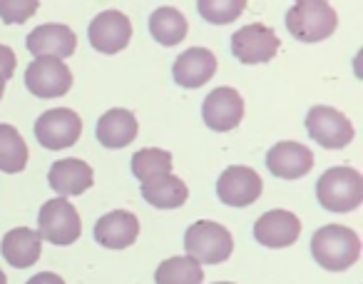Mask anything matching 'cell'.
<instances>
[{
	"mask_svg": "<svg viewBox=\"0 0 363 284\" xmlns=\"http://www.w3.org/2000/svg\"><path fill=\"white\" fill-rule=\"evenodd\" d=\"M140 234V219L127 209H115L97 219L95 239L107 249H125Z\"/></svg>",
	"mask_w": 363,
	"mask_h": 284,
	"instance_id": "e0dca14e",
	"label": "cell"
},
{
	"mask_svg": "<svg viewBox=\"0 0 363 284\" xmlns=\"http://www.w3.org/2000/svg\"><path fill=\"white\" fill-rule=\"evenodd\" d=\"M279 38L272 28L262 26V23H252V26L239 28L232 36V55L244 65H259V62H269L279 53Z\"/></svg>",
	"mask_w": 363,
	"mask_h": 284,
	"instance_id": "9c48e42d",
	"label": "cell"
},
{
	"mask_svg": "<svg viewBox=\"0 0 363 284\" xmlns=\"http://www.w3.org/2000/svg\"><path fill=\"white\" fill-rule=\"evenodd\" d=\"M82 135V120L70 107H55L38 117L35 137L43 148L48 150H65L72 148Z\"/></svg>",
	"mask_w": 363,
	"mask_h": 284,
	"instance_id": "52a82bcc",
	"label": "cell"
},
{
	"mask_svg": "<svg viewBox=\"0 0 363 284\" xmlns=\"http://www.w3.org/2000/svg\"><path fill=\"white\" fill-rule=\"evenodd\" d=\"M316 197L328 212H353L363 202V175L353 168H331L318 178Z\"/></svg>",
	"mask_w": 363,
	"mask_h": 284,
	"instance_id": "7a4b0ae2",
	"label": "cell"
},
{
	"mask_svg": "<svg viewBox=\"0 0 363 284\" xmlns=\"http://www.w3.org/2000/svg\"><path fill=\"white\" fill-rule=\"evenodd\" d=\"M189 23L177 8H157L150 16V36L155 38L160 45H177L187 38Z\"/></svg>",
	"mask_w": 363,
	"mask_h": 284,
	"instance_id": "7402d4cb",
	"label": "cell"
},
{
	"mask_svg": "<svg viewBox=\"0 0 363 284\" xmlns=\"http://www.w3.org/2000/svg\"><path fill=\"white\" fill-rule=\"evenodd\" d=\"M26 284H65V279L55 272H40V274H35V277L28 279Z\"/></svg>",
	"mask_w": 363,
	"mask_h": 284,
	"instance_id": "f1b7e54d",
	"label": "cell"
},
{
	"mask_svg": "<svg viewBox=\"0 0 363 284\" xmlns=\"http://www.w3.org/2000/svg\"><path fill=\"white\" fill-rule=\"evenodd\" d=\"M142 197L157 209H177L189 200V190L179 178L167 173L142 182Z\"/></svg>",
	"mask_w": 363,
	"mask_h": 284,
	"instance_id": "44dd1931",
	"label": "cell"
},
{
	"mask_svg": "<svg viewBox=\"0 0 363 284\" xmlns=\"http://www.w3.org/2000/svg\"><path fill=\"white\" fill-rule=\"evenodd\" d=\"M137 130H140L137 117L130 110H122V107L107 110L97 120V140L110 150H122L130 142H135Z\"/></svg>",
	"mask_w": 363,
	"mask_h": 284,
	"instance_id": "ffe728a7",
	"label": "cell"
},
{
	"mask_svg": "<svg viewBox=\"0 0 363 284\" xmlns=\"http://www.w3.org/2000/svg\"><path fill=\"white\" fill-rule=\"evenodd\" d=\"M311 254L328 272H343V269L353 267V262H358L361 257V239L351 227L326 224L313 234Z\"/></svg>",
	"mask_w": 363,
	"mask_h": 284,
	"instance_id": "6da1fadb",
	"label": "cell"
},
{
	"mask_svg": "<svg viewBox=\"0 0 363 284\" xmlns=\"http://www.w3.org/2000/svg\"><path fill=\"white\" fill-rule=\"evenodd\" d=\"M0 284H8V277H6V272L0 269Z\"/></svg>",
	"mask_w": 363,
	"mask_h": 284,
	"instance_id": "4dcf8cb0",
	"label": "cell"
},
{
	"mask_svg": "<svg viewBox=\"0 0 363 284\" xmlns=\"http://www.w3.org/2000/svg\"><path fill=\"white\" fill-rule=\"evenodd\" d=\"M184 249L199 264H219L232 257L234 239L224 224L199 219L184 232Z\"/></svg>",
	"mask_w": 363,
	"mask_h": 284,
	"instance_id": "277c9868",
	"label": "cell"
},
{
	"mask_svg": "<svg viewBox=\"0 0 363 284\" xmlns=\"http://www.w3.org/2000/svg\"><path fill=\"white\" fill-rule=\"evenodd\" d=\"M28 165V145L13 125L0 122V173L18 175Z\"/></svg>",
	"mask_w": 363,
	"mask_h": 284,
	"instance_id": "603a6c76",
	"label": "cell"
},
{
	"mask_svg": "<svg viewBox=\"0 0 363 284\" xmlns=\"http://www.w3.org/2000/svg\"><path fill=\"white\" fill-rule=\"evenodd\" d=\"M6 77H3V75H0V97H3V92H6Z\"/></svg>",
	"mask_w": 363,
	"mask_h": 284,
	"instance_id": "f546056e",
	"label": "cell"
},
{
	"mask_svg": "<svg viewBox=\"0 0 363 284\" xmlns=\"http://www.w3.org/2000/svg\"><path fill=\"white\" fill-rule=\"evenodd\" d=\"M247 8V0H197V11L212 26L234 23Z\"/></svg>",
	"mask_w": 363,
	"mask_h": 284,
	"instance_id": "484cf974",
	"label": "cell"
},
{
	"mask_svg": "<svg viewBox=\"0 0 363 284\" xmlns=\"http://www.w3.org/2000/svg\"><path fill=\"white\" fill-rule=\"evenodd\" d=\"M204 125L214 132H229L244 120V97L234 87H217L202 102Z\"/></svg>",
	"mask_w": 363,
	"mask_h": 284,
	"instance_id": "7c38bea8",
	"label": "cell"
},
{
	"mask_svg": "<svg viewBox=\"0 0 363 284\" xmlns=\"http://www.w3.org/2000/svg\"><path fill=\"white\" fill-rule=\"evenodd\" d=\"M301 234V222L294 212L289 209H272L264 212L254 224V237L259 244L272 249L291 247Z\"/></svg>",
	"mask_w": 363,
	"mask_h": 284,
	"instance_id": "4fadbf2b",
	"label": "cell"
},
{
	"mask_svg": "<svg viewBox=\"0 0 363 284\" xmlns=\"http://www.w3.org/2000/svg\"><path fill=\"white\" fill-rule=\"evenodd\" d=\"M40 0H0V21L8 26H21L38 13Z\"/></svg>",
	"mask_w": 363,
	"mask_h": 284,
	"instance_id": "4316f807",
	"label": "cell"
},
{
	"mask_svg": "<svg viewBox=\"0 0 363 284\" xmlns=\"http://www.w3.org/2000/svg\"><path fill=\"white\" fill-rule=\"evenodd\" d=\"M38 227H40L38 234L57 247H67V244L77 242L82 234L80 214L72 207V202H67V197L48 200L38 214Z\"/></svg>",
	"mask_w": 363,
	"mask_h": 284,
	"instance_id": "5b68a950",
	"label": "cell"
},
{
	"mask_svg": "<svg viewBox=\"0 0 363 284\" xmlns=\"http://www.w3.org/2000/svg\"><path fill=\"white\" fill-rule=\"evenodd\" d=\"M338 16L326 0H298L286 13V31L298 43H321L333 36Z\"/></svg>",
	"mask_w": 363,
	"mask_h": 284,
	"instance_id": "3957f363",
	"label": "cell"
},
{
	"mask_svg": "<svg viewBox=\"0 0 363 284\" xmlns=\"http://www.w3.org/2000/svg\"><path fill=\"white\" fill-rule=\"evenodd\" d=\"M264 182L257 170L244 168V165H232L219 175L217 197L229 207H249L262 197Z\"/></svg>",
	"mask_w": 363,
	"mask_h": 284,
	"instance_id": "30bf717a",
	"label": "cell"
},
{
	"mask_svg": "<svg viewBox=\"0 0 363 284\" xmlns=\"http://www.w3.org/2000/svg\"><path fill=\"white\" fill-rule=\"evenodd\" d=\"M306 130L311 140L326 150H343L346 145H351L353 135H356L351 120L341 110L328 105H316L308 110Z\"/></svg>",
	"mask_w": 363,
	"mask_h": 284,
	"instance_id": "8992f818",
	"label": "cell"
},
{
	"mask_svg": "<svg viewBox=\"0 0 363 284\" xmlns=\"http://www.w3.org/2000/svg\"><path fill=\"white\" fill-rule=\"evenodd\" d=\"M157 284H202L204 269L192 257H169L157 267Z\"/></svg>",
	"mask_w": 363,
	"mask_h": 284,
	"instance_id": "cb8c5ba5",
	"label": "cell"
},
{
	"mask_svg": "<svg viewBox=\"0 0 363 284\" xmlns=\"http://www.w3.org/2000/svg\"><path fill=\"white\" fill-rule=\"evenodd\" d=\"M77 48L75 33L67 26L60 23H48V26H38L35 31L28 36V50L35 58H70Z\"/></svg>",
	"mask_w": 363,
	"mask_h": 284,
	"instance_id": "2e32d148",
	"label": "cell"
},
{
	"mask_svg": "<svg viewBox=\"0 0 363 284\" xmlns=\"http://www.w3.org/2000/svg\"><path fill=\"white\" fill-rule=\"evenodd\" d=\"M267 168L274 178L298 180L311 173L313 153L301 142H277L267 153Z\"/></svg>",
	"mask_w": 363,
	"mask_h": 284,
	"instance_id": "5bb4252c",
	"label": "cell"
},
{
	"mask_svg": "<svg viewBox=\"0 0 363 284\" xmlns=\"http://www.w3.org/2000/svg\"><path fill=\"white\" fill-rule=\"evenodd\" d=\"M167 173H172V153H167V150L145 148L132 155V175L140 182H147V180Z\"/></svg>",
	"mask_w": 363,
	"mask_h": 284,
	"instance_id": "d4e9b609",
	"label": "cell"
},
{
	"mask_svg": "<svg viewBox=\"0 0 363 284\" xmlns=\"http://www.w3.org/2000/svg\"><path fill=\"white\" fill-rule=\"evenodd\" d=\"M13 72H16V53L8 45H0V75L11 80Z\"/></svg>",
	"mask_w": 363,
	"mask_h": 284,
	"instance_id": "83f0119b",
	"label": "cell"
},
{
	"mask_svg": "<svg viewBox=\"0 0 363 284\" xmlns=\"http://www.w3.org/2000/svg\"><path fill=\"white\" fill-rule=\"evenodd\" d=\"M26 87L43 100L62 97L72 87V72L57 58H35L26 70Z\"/></svg>",
	"mask_w": 363,
	"mask_h": 284,
	"instance_id": "ba28073f",
	"label": "cell"
},
{
	"mask_svg": "<svg viewBox=\"0 0 363 284\" xmlns=\"http://www.w3.org/2000/svg\"><path fill=\"white\" fill-rule=\"evenodd\" d=\"M217 72V55L207 48H189L184 50L179 58L174 60V67H172V75H174V82L182 87H202L204 82H209Z\"/></svg>",
	"mask_w": 363,
	"mask_h": 284,
	"instance_id": "9a60e30c",
	"label": "cell"
},
{
	"mask_svg": "<svg viewBox=\"0 0 363 284\" xmlns=\"http://www.w3.org/2000/svg\"><path fill=\"white\" fill-rule=\"evenodd\" d=\"M0 252L6 257L8 264H13L16 269H26L40 259L43 252V237L30 227H16L3 237Z\"/></svg>",
	"mask_w": 363,
	"mask_h": 284,
	"instance_id": "d6986e66",
	"label": "cell"
},
{
	"mask_svg": "<svg viewBox=\"0 0 363 284\" xmlns=\"http://www.w3.org/2000/svg\"><path fill=\"white\" fill-rule=\"evenodd\" d=\"M219 284H232V282H219Z\"/></svg>",
	"mask_w": 363,
	"mask_h": 284,
	"instance_id": "1f68e13d",
	"label": "cell"
},
{
	"mask_svg": "<svg viewBox=\"0 0 363 284\" xmlns=\"http://www.w3.org/2000/svg\"><path fill=\"white\" fill-rule=\"evenodd\" d=\"M92 168L77 158L57 160L48 173V182L60 197H75L92 187Z\"/></svg>",
	"mask_w": 363,
	"mask_h": 284,
	"instance_id": "ac0fdd59",
	"label": "cell"
},
{
	"mask_svg": "<svg viewBox=\"0 0 363 284\" xmlns=\"http://www.w3.org/2000/svg\"><path fill=\"white\" fill-rule=\"evenodd\" d=\"M87 38H90V45L95 48L97 53L115 55V53L125 50L127 43H130L132 23L125 13L105 11L92 18L90 28H87Z\"/></svg>",
	"mask_w": 363,
	"mask_h": 284,
	"instance_id": "8fae6325",
	"label": "cell"
}]
</instances>
